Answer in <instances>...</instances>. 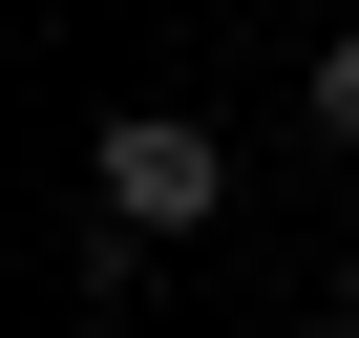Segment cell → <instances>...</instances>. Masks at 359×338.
<instances>
[{"label": "cell", "mask_w": 359, "mask_h": 338, "mask_svg": "<svg viewBox=\"0 0 359 338\" xmlns=\"http://www.w3.org/2000/svg\"><path fill=\"white\" fill-rule=\"evenodd\" d=\"M212 212H233V148H212L191 106H106V148H85V233L169 254V233H212Z\"/></svg>", "instance_id": "cell-1"}, {"label": "cell", "mask_w": 359, "mask_h": 338, "mask_svg": "<svg viewBox=\"0 0 359 338\" xmlns=\"http://www.w3.org/2000/svg\"><path fill=\"white\" fill-rule=\"evenodd\" d=\"M296 127H317V148H359V43H317V64H296Z\"/></svg>", "instance_id": "cell-2"}, {"label": "cell", "mask_w": 359, "mask_h": 338, "mask_svg": "<svg viewBox=\"0 0 359 338\" xmlns=\"http://www.w3.org/2000/svg\"><path fill=\"white\" fill-rule=\"evenodd\" d=\"M338 338H359V254H338Z\"/></svg>", "instance_id": "cell-3"}]
</instances>
